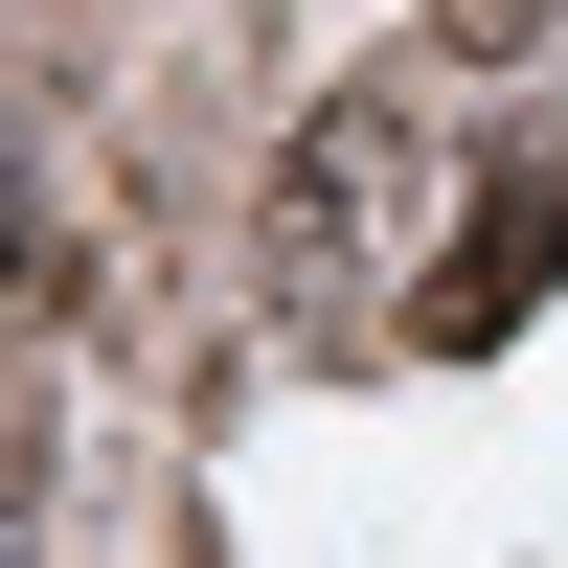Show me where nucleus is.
Here are the masks:
<instances>
[{
	"instance_id": "obj_2",
	"label": "nucleus",
	"mask_w": 568,
	"mask_h": 568,
	"mask_svg": "<svg viewBox=\"0 0 568 568\" xmlns=\"http://www.w3.org/2000/svg\"><path fill=\"white\" fill-rule=\"evenodd\" d=\"M546 273H568V160H478V227H455V273L409 296V342H433V364H478L500 318L546 296Z\"/></svg>"
},
{
	"instance_id": "obj_3",
	"label": "nucleus",
	"mask_w": 568,
	"mask_h": 568,
	"mask_svg": "<svg viewBox=\"0 0 568 568\" xmlns=\"http://www.w3.org/2000/svg\"><path fill=\"white\" fill-rule=\"evenodd\" d=\"M546 23H568V0H433V45H455V69H524Z\"/></svg>"
},
{
	"instance_id": "obj_1",
	"label": "nucleus",
	"mask_w": 568,
	"mask_h": 568,
	"mask_svg": "<svg viewBox=\"0 0 568 568\" xmlns=\"http://www.w3.org/2000/svg\"><path fill=\"white\" fill-rule=\"evenodd\" d=\"M409 205H433V114H409V69L318 91V114L273 136V182H251V273H273V318H318V342H342V318L387 296Z\"/></svg>"
}]
</instances>
